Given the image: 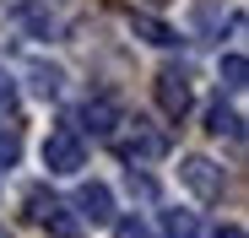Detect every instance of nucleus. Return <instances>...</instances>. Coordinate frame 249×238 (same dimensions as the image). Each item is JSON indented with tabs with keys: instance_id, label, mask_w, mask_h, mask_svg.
<instances>
[{
	"instance_id": "5",
	"label": "nucleus",
	"mask_w": 249,
	"mask_h": 238,
	"mask_svg": "<svg viewBox=\"0 0 249 238\" xmlns=\"http://www.w3.org/2000/svg\"><path fill=\"white\" fill-rule=\"evenodd\" d=\"M157 108H162V119H174V125L190 114V76L179 65L157 70Z\"/></svg>"
},
{
	"instance_id": "4",
	"label": "nucleus",
	"mask_w": 249,
	"mask_h": 238,
	"mask_svg": "<svg viewBox=\"0 0 249 238\" xmlns=\"http://www.w3.org/2000/svg\"><path fill=\"white\" fill-rule=\"evenodd\" d=\"M81 125H87L98 141H114V130L124 125V108H119V98H114V92H92L87 103H81Z\"/></svg>"
},
{
	"instance_id": "7",
	"label": "nucleus",
	"mask_w": 249,
	"mask_h": 238,
	"mask_svg": "<svg viewBox=\"0 0 249 238\" xmlns=\"http://www.w3.org/2000/svg\"><path fill=\"white\" fill-rule=\"evenodd\" d=\"M130 33L146 38V44H157V49H174L179 44V33L162 22V17H146V11H130Z\"/></svg>"
},
{
	"instance_id": "8",
	"label": "nucleus",
	"mask_w": 249,
	"mask_h": 238,
	"mask_svg": "<svg viewBox=\"0 0 249 238\" xmlns=\"http://www.w3.org/2000/svg\"><path fill=\"white\" fill-rule=\"evenodd\" d=\"M162 152H168V141L152 136V130H141V119H136V136L119 141V157H130V163H152V157H162Z\"/></svg>"
},
{
	"instance_id": "10",
	"label": "nucleus",
	"mask_w": 249,
	"mask_h": 238,
	"mask_svg": "<svg viewBox=\"0 0 249 238\" xmlns=\"http://www.w3.org/2000/svg\"><path fill=\"white\" fill-rule=\"evenodd\" d=\"M206 130L212 136H228V141H244V119H238V108H228L222 98L206 108Z\"/></svg>"
},
{
	"instance_id": "2",
	"label": "nucleus",
	"mask_w": 249,
	"mask_h": 238,
	"mask_svg": "<svg viewBox=\"0 0 249 238\" xmlns=\"http://www.w3.org/2000/svg\"><path fill=\"white\" fill-rule=\"evenodd\" d=\"M27 217H33V222H44L54 238H81V222L71 217L65 201H54L49 189H27Z\"/></svg>"
},
{
	"instance_id": "12",
	"label": "nucleus",
	"mask_w": 249,
	"mask_h": 238,
	"mask_svg": "<svg viewBox=\"0 0 249 238\" xmlns=\"http://www.w3.org/2000/svg\"><path fill=\"white\" fill-rule=\"evenodd\" d=\"M222 87H228L233 98L249 87V60H244V54H228V60H222Z\"/></svg>"
},
{
	"instance_id": "1",
	"label": "nucleus",
	"mask_w": 249,
	"mask_h": 238,
	"mask_svg": "<svg viewBox=\"0 0 249 238\" xmlns=\"http://www.w3.org/2000/svg\"><path fill=\"white\" fill-rule=\"evenodd\" d=\"M44 168H49V173H81V168H87V146H81V136H76L71 125L49 130V141H44Z\"/></svg>"
},
{
	"instance_id": "9",
	"label": "nucleus",
	"mask_w": 249,
	"mask_h": 238,
	"mask_svg": "<svg viewBox=\"0 0 249 238\" xmlns=\"http://www.w3.org/2000/svg\"><path fill=\"white\" fill-rule=\"evenodd\" d=\"M27 87H33L38 98H60L65 70H60V65H49V60H27Z\"/></svg>"
},
{
	"instance_id": "11",
	"label": "nucleus",
	"mask_w": 249,
	"mask_h": 238,
	"mask_svg": "<svg viewBox=\"0 0 249 238\" xmlns=\"http://www.w3.org/2000/svg\"><path fill=\"white\" fill-rule=\"evenodd\" d=\"M195 233H200L195 211H162V238H195Z\"/></svg>"
},
{
	"instance_id": "16",
	"label": "nucleus",
	"mask_w": 249,
	"mask_h": 238,
	"mask_svg": "<svg viewBox=\"0 0 249 238\" xmlns=\"http://www.w3.org/2000/svg\"><path fill=\"white\" fill-rule=\"evenodd\" d=\"M212 238H244V227H238V222H228V227H217Z\"/></svg>"
},
{
	"instance_id": "15",
	"label": "nucleus",
	"mask_w": 249,
	"mask_h": 238,
	"mask_svg": "<svg viewBox=\"0 0 249 238\" xmlns=\"http://www.w3.org/2000/svg\"><path fill=\"white\" fill-rule=\"evenodd\" d=\"M11 108H17V92H11L6 76H0V114H11Z\"/></svg>"
},
{
	"instance_id": "13",
	"label": "nucleus",
	"mask_w": 249,
	"mask_h": 238,
	"mask_svg": "<svg viewBox=\"0 0 249 238\" xmlns=\"http://www.w3.org/2000/svg\"><path fill=\"white\" fill-rule=\"evenodd\" d=\"M114 238H152V227L136 222V217H124V222H114Z\"/></svg>"
},
{
	"instance_id": "14",
	"label": "nucleus",
	"mask_w": 249,
	"mask_h": 238,
	"mask_svg": "<svg viewBox=\"0 0 249 238\" xmlns=\"http://www.w3.org/2000/svg\"><path fill=\"white\" fill-rule=\"evenodd\" d=\"M17 152H22L17 130H0V163H17Z\"/></svg>"
},
{
	"instance_id": "6",
	"label": "nucleus",
	"mask_w": 249,
	"mask_h": 238,
	"mask_svg": "<svg viewBox=\"0 0 249 238\" xmlns=\"http://www.w3.org/2000/svg\"><path fill=\"white\" fill-rule=\"evenodd\" d=\"M76 222H92V227H108L114 222V195H108V184H81L76 189Z\"/></svg>"
},
{
	"instance_id": "3",
	"label": "nucleus",
	"mask_w": 249,
	"mask_h": 238,
	"mask_svg": "<svg viewBox=\"0 0 249 238\" xmlns=\"http://www.w3.org/2000/svg\"><path fill=\"white\" fill-rule=\"evenodd\" d=\"M179 184L195 195V201H222V168L212 157H184L179 163Z\"/></svg>"
}]
</instances>
